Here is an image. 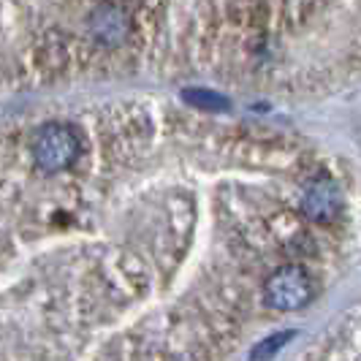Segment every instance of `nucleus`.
Segmentation results:
<instances>
[{"mask_svg": "<svg viewBox=\"0 0 361 361\" xmlns=\"http://www.w3.org/2000/svg\"><path fill=\"white\" fill-rule=\"evenodd\" d=\"M79 152H82V142H79L76 130L63 123H47L38 128L30 139V155L38 169L47 174L66 171L68 166L76 163Z\"/></svg>", "mask_w": 361, "mask_h": 361, "instance_id": "obj_1", "label": "nucleus"}, {"mask_svg": "<svg viewBox=\"0 0 361 361\" xmlns=\"http://www.w3.org/2000/svg\"><path fill=\"white\" fill-rule=\"evenodd\" d=\"M264 296H267V305L271 310H280V312L302 310L310 302V296H312L310 274L302 267H296V264L280 267L267 280Z\"/></svg>", "mask_w": 361, "mask_h": 361, "instance_id": "obj_2", "label": "nucleus"}, {"mask_svg": "<svg viewBox=\"0 0 361 361\" xmlns=\"http://www.w3.org/2000/svg\"><path fill=\"white\" fill-rule=\"evenodd\" d=\"M302 212L312 223H334L343 212V193L340 185L329 177H318L302 193Z\"/></svg>", "mask_w": 361, "mask_h": 361, "instance_id": "obj_3", "label": "nucleus"}, {"mask_svg": "<svg viewBox=\"0 0 361 361\" xmlns=\"http://www.w3.org/2000/svg\"><path fill=\"white\" fill-rule=\"evenodd\" d=\"M87 30L101 47H120L130 33V19L117 6H98L87 19Z\"/></svg>", "mask_w": 361, "mask_h": 361, "instance_id": "obj_4", "label": "nucleus"}, {"mask_svg": "<svg viewBox=\"0 0 361 361\" xmlns=\"http://www.w3.org/2000/svg\"><path fill=\"white\" fill-rule=\"evenodd\" d=\"M182 101L193 109H204V111H226L231 106L228 98H223L220 92L212 90H182Z\"/></svg>", "mask_w": 361, "mask_h": 361, "instance_id": "obj_5", "label": "nucleus"}, {"mask_svg": "<svg viewBox=\"0 0 361 361\" xmlns=\"http://www.w3.org/2000/svg\"><path fill=\"white\" fill-rule=\"evenodd\" d=\"M293 337H296V331H277V334H271L267 340H261V343L250 350V361H269L271 356H277V353L286 348V343H290Z\"/></svg>", "mask_w": 361, "mask_h": 361, "instance_id": "obj_6", "label": "nucleus"}]
</instances>
